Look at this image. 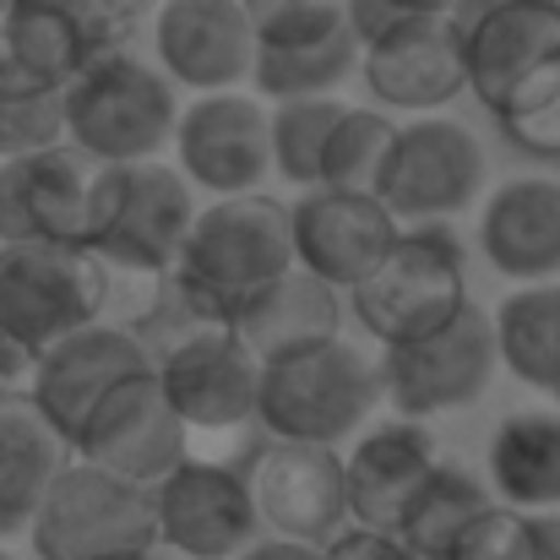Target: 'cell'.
I'll return each instance as SVG.
<instances>
[{
    "label": "cell",
    "instance_id": "6da1fadb",
    "mask_svg": "<svg viewBox=\"0 0 560 560\" xmlns=\"http://www.w3.org/2000/svg\"><path fill=\"white\" fill-rule=\"evenodd\" d=\"M289 267H294L289 207L267 190H250V196H218L196 212L170 278L190 305V322L229 327V311L245 294L283 278Z\"/></svg>",
    "mask_w": 560,
    "mask_h": 560
},
{
    "label": "cell",
    "instance_id": "7a4b0ae2",
    "mask_svg": "<svg viewBox=\"0 0 560 560\" xmlns=\"http://www.w3.org/2000/svg\"><path fill=\"white\" fill-rule=\"evenodd\" d=\"M60 109L66 142L93 164H148L175 142L180 120L175 82L131 49H109L88 71H77L60 88Z\"/></svg>",
    "mask_w": 560,
    "mask_h": 560
},
{
    "label": "cell",
    "instance_id": "3957f363",
    "mask_svg": "<svg viewBox=\"0 0 560 560\" xmlns=\"http://www.w3.org/2000/svg\"><path fill=\"white\" fill-rule=\"evenodd\" d=\"M375 402H381L375 360L349 338H327V343H311V349H294L261 365L256 424L272 441L338 446L365 430Z\"/></svg>",
    "mask_w": 560,
    "mask_h": 560
},
{
    "label": "cell",
    "instance_id": "277c9868",
    "mask_svg": "<svg viewBox=\"0 0 560 560\" xmlns=\"http://www.w3.org/2000/svg\"><path fill=\"white\" fill-rule=\"evenodd\" d=\"M349 316L381 349L419 343L441 332L468 305V267L463 245L446 223H408L397 229L392 250L343 294Z\"/></svg>",
    "mask_w": 560,
    "mask_h": 560
},
{
    "label": "cell",
    "instance_id": "5b68a950",
    "mask_svg": "<svg viewBox=\"0 0 560 560\" xmlns=\"http://www.w3.org/2000/svg\"><path fill=\"white\" fill-rule=\"evenodd\" d=\"M196 190L190 180L164 164H98L93 196H88V250L104 267L170 278L180 261L190 223H196Z\"/></svg>",
    "mask_w": 560,
    "mask_h": 560
},
{
    "label": "cell",
    "instance_id": "8992f818",
    "mask_svg": "<svg viewBox=\"0 0 560 560\" xmlns=\"http://www.w3.org/2000/svg\"><path fill=\"white\" fill-rule=\"evenodd\" d=\"M38 560H131L159 550L153 495L120 474L71 457L27 523Z\"/></svg>",
    "mask_w": 560,
    "mask_h": 560
},
{
    "label": "cell",
    "instance_id": "52a82bcc",
    "mask_svg": "<svg viewBox=\"0 0 560 560\" xmlns=\"http://www.w3.org/2000/svg\"><path fill=\"white\" fill-rule=\"evenodd\" d=\"M109 267L88 245L22 240L0 245V332L33 354L104 322Z\"/></svg>",
    "mask_w": 560,
    "mask_h": 560
},
{
    "label": "cell",
    "instance_id": "ba28073f",
    "mask_svg": "<svg viewBox=\"0 0 560 560\" xmlns=\"http://www.w3.org/2000/svg\"><path fill=\"white\" fill-rule=\"evenodd\" d=\"M375 371H381V397L397 408V419H430V413L474 408L501 371L490 311H479L468 300L441 332H430L419 343L381 349Z\"/></svg>",
    "mask_w": 560,
    "mask_h": 560
},
{
    "label": "cell",
    "instance_id": "9c48e42d",
    "mask_svg": "<svg viewBox=\"0 0 560 560\" xmlns=\"http://www.w3.org/2000/svg\"><path fill=\"white\" fill-rule=\"evenodd\" d=\"M485 175H490V164L468 126L419 115L413 126H397V142H392V159L381 170L375 196L386 201V212L397 223H446L479 201Z\"/></svg>",
    "mask_w": 560,
    "mask_h": 560
},
{
    "label": "cell",
    "instance_id": "30bf717a",
    "mask_svg": "<svg viewBox=\"0 0 560 560\" xmlns=\"http://www.w3.org/2000/svg\"><path fill=\"white\" fill-rule=\"evenodd\" d=\"M256 501V517L267 539L289 545H332L349 528V485H343V452L311 446V441H267L250 468H240Z\"/></svg>",
    "mask_w": 560,
    "mask_h": 560
},
{
    "label": "cell",
    "instance_id": "8fae6325",
    "mask_svg": "<svg viewBox=\"0 0 560 560\" xmlns=\"http://www.w3.org/2000/svg\"><path fill=\"white\" fill-rule=\"evenodd\" d=\"M190 430L186 419L175 413V402L164 397L159 386V371H142L131 381H120L93 413L88 424L77 430L71 441V457L104 468V474H120L142 490H153L170 468H180Z\"/></svg>",
    "mask_w": 560,
    "mask_h": 560
},
{
    "label": "cell",
    "instance_id": "7c38bea8",
    "mask_svg": "<svg viewBox=\"0 0 560 560\" xmlns=\"http://www.w3.org/2000/svg\"><path fill=\"white\" fill-rule=\"evenodd\" d=\"M148 495H153L159 545L186 560H240L261 539V517H256L250 485L229 463L186 457Z\"/></svg>",
    "mask_w": 560,
    "mask_h": 560
},
{
    "label": "cell",
    "instance_id": "4fadbf2b",
    "mask_svg": "<svg viewBox=\"0 0 560 560\" xmlns=\"http://www.w3.org/2000/svg\"><path fill=\"white\" fill-rule=\"evenodd\" d=\"M153 371L186 430H240L256 419L261 360L229 327H186L153 349Z\"/></svg>",
    "mask_w": 560,
    "mask_h": 560
},
{
    "label": "cell",
    "instance_id": "5bb4252c",
    "mask_svg": "<svg viewBox=\"0 0 560 560\" xmlns=\"http://www.w3.org/2000/svg\"><path fill=\"white\" fill-rule=\"evenodd\" d=\"M175 170L190 190L218 196H250L272 175V137H267V104L250 93H207L175 120Z\"/></svg>",
    "mask_w": 560,
    "mask_h": 560
},
{
    "label": "cell",
    "instance_id": "9a60e30c",
    "mask_svg": "<svg viewBox=\"0 0 560 560\" xmlns=\"http://www.w3.org/2000/svg\"><path fill=\"white\" fill-rule=\"evenodd\" d=\"M153 371V349L137 327H115V322H93L71 338H60L55 349L38 354V371L27 386V402L66 435V446L77 441V430L88 424V413L131 375Z\"/></svg>",
    "mask_w": 560,
    "mask_h": 560
},
{
    "label": "cell",
    "instance_id": "2e32d148",
    "mask_svg": "<svg viewBox=\"0 0 560 560\" xmlns=\"http://www.w3.org/2000/svg\"><path fill=\"white\" fill-rule=\"evenodd\" d=\"M289 223H294V267L332 283L338 294H349L371 272L402 229L375 190L332 186L300 190V201L289 207Z\"/></svg>",
    "mask_w": 560,
    "mask_h": 560
},
{
    "label": "cell",
    "instance_id": "e0dca14e",
    "mask_svg": "<svg viewBox=\"0 0 560 560\" xmlns=\"http://www.w3.org/2000/svg\"><path fill=\"white\" fill-rule=\"evenodd\" d=\"M159 71L190 93H234L250 82L256 33L240 0H164L153 22Z\"/></svg>",
    "mask_w": 560,
    "mask_h": 560
},
{
    "label": "cell",
    "instance_id": "ac0fdd59",
    "mask_svg": "<svg viewBox=\"0 0 560 560\" xmlns=\"http://www.w3.org/2000/svg\"><path fill=\"white\" fill-rule=\"evenodd\" d=\"M365 88L375 109H402V115H435L452 98L468 93V55H463V27L452 16L408 22L386 38L365 44L360 55Z\"/></svg>",
    "mask_w": 560,
    "mask_h": 560
},
{
    "label": "cell",
    "instance_id": "d6986e66",
    "mask_svg": "<svg viewBox=\"0 0 560 560\" xmlns=\"http://www.w3.org/2000/svg\"><path fill=\"white\" fill-rule=\"evenodd\" d=\"M93 159H82L71 142L44 148L33 159L0 164V245L22 240H55V245H88V196H93Z\"/></svg>",
    "mask_w": 560,
    "mask_h": 560
},
{
    "label": "cell",
    "instance_id": "ffe728a7",
    "mask_svg": "<svg viewBox=\"0 0 560 560\" xmlns=\"http://www.w3.org/2000/svg\"><path fill=\"white\" fill-rule=\"evenodd\" d=\"M463 27L468 93L495 115L523 77L560 55V0H490Z\"/></svg>",
    "mask_w": 560,
    "mask_h": 560
},
{
    "label": "cell",
    "instance_id": "44dd1931",
    "mask_svg": "<svg viewBox=\"0 0 560 560\" xmlns=\"http://www.w3.org/2000/svg\"><path fill=\"white\" fill-rule=\"evenodd\" d=\"M0 33L16 66L55 93L98 55L120 49V22L104 0H11L0 11Z\"/></svg>",
    "mask_w": 560,
    "mask_h": 560
},
{
    "label": "cell",
    "instance_id": "7402d4cb",
    "mask_svg": "<svg viewBox=\"0 0 560 560\" xmlns=\"http://www.w3.org/2000/svg\"><path fill=\"white\" fill-rule=\"evenodd\" d=\"M435 435L424 419H381L365 424L343 457V485H349V523L392 534L408 495L419 479L435 468Z\"/></svg>",
    "mask_w": 560,
    "mask_h": 560
},
{
    "label": "cell",
    "instance_id": "603a6c76",
    "mask_svg": "<svg viewBox=\"0 0 560 560\" xmlns=\"http://www.w3.org/2000/svg\"><path fill=\"white\" fill-rule=\"evenodd\" d=\"M479 250L506 283L560 278V180L523 175L490 190L479 212Z\"/></svg>",
    "mask_w": 560,
    "mask_h": 560
},
{
    "label": "cell",
    "instance_id": "cb8c5ba5",
    "mask_svg": "<svg viewBox=\"0 0 560 560\" xmlns=\"http://www.w3.org/2000/svg\"><path fill=\"white\" fill-rule=\"evenodd\" d=\"M343 316H349V300L332 283L311 278L305 267H289L283 278H272L267 289L245 294L229 311V332L267 365V360H283L294 349L343 338Z\"/></svg>",
    "mask_w": 560,
    "mask_h": 560
},
{
    "label": "cell",
    "instance_id": "d4e9b609",
    "mask_svg": "<svg viewBox=\"0 0 560 560\" xmlns=\"http://www.w3.org/2000/svg\"><path fill=\"white\" fill-rule=\"evenodd\" d=\"M490 495L523 517L560 512V408H523L495 424Z\"/></svg>",
    "mask_w": 560,
    "mask_h": 560
},
{
    "label": "cell",
    "instance_id": "484cf974",
    "mask_svg": "<svg viewBox=\"0 0 560 560\" xmlns=\"http://www.w3.org/2000/svg\"><path fill=\"white\" fill-rule=\"evenodd\" d=\"M66 463H71L66 435L27 397H0V545L27 534L44 490Z\"/></svg>",
    "mask_w": 560,
    "mask_h": 560
},
{
    "label": "cell",
    "instance_id": "4316f807",
    "mask_svg": "<svg viewBox=\"0 0 560 560\" xmlns=\"http://www.w3.org/2000/svg\"><path fill=\"white\" fill-rule=\"evenodd\" d=\"M360 38L349 22L305 33V38H278V44H256V66L250 82L261 98L289 104V98H332L354 71H360Z\"/></svg>",
    "mask_w": 560,
    "mask_h": 560
},
{
    "label": "cell",
    "instance_id": "83f0119b",
    "mask_svg": "<svg viewBox=\"0 0 560 560\" xmlns=\"http://www.w3.org/2000/svg\"><path fill=\"white\" fill-rule=\"evenodd\" d=\"M490 506H495V495H490V485L479 474H468L463 463H435L419 479V490L408 495V506H402L392 534L408 545L413 560H446L457 534Z\"/></svg>",
    "mask_w": 560,
    "mask_h": 560
},
{
    "label": "cell",
    "instance_id": "f1b7e54d",
    "mask_svg": "<svg viewBox=\"0 0 560 560\" xmlns=\"http://www.w3.org/2000/svg\"><path fill=\"white\" fill-rule=\"evenodd\" d=\"M495 354L501 365L534 392H556L560 381V278L550 283H517L495 311Z\"/></svg>",
    "mask_w": 560,
    "mask_h": 560
},
{
    "label": "cell",
    "instance_id": "f546056e",
    "mask_svg": "<svg viewBox=\"0 0 560 560\" xmlns=\"http://www.w3.org/2000/svg\"><path fill=\"white\" fill-rule=\"evenodd\" d=\"M343 98H289L267 109V137H272V175H283L289 186L311 190L322 186V153L332 126L343 120Z\"/></svg>",
    "mask_w": 560,
    "mask_h": 560
},
{
    "label": "cell",
    "instance_id": "4dcf8cb0",
    "mask_svg": "<svg viewBox=\"0 0 560 560\" xmlns=\"http://www.w3.org/2000/svg\"><path fill=\"white\" fill-rule=\"evenodd\" d=\"M392 142H397V126L386 120V109H343V120L332 126L327 137V153H322V186L332 190H375L381 186V170L392 159Z\"/></svg>",
    "mask_w": 560,
    "mask_h": 560
},
{
    "label": "cell",
    "instance_id": "1f68e13d",
    "mask_svg": "<svg viewBox=\"0 0 560 560\" xmlns=\"http://www.w3.org/2000/svg\"><path fill=\"white\" fill-rule=\"evenodd\" d=\"M495 120L506 126V137L523 153L560 159V55L512 88V98L495 109Z\"/></svg>",
    "mask_w": 560,
    "mask_h": 560
},
{
    "label": "cell",
    "instance_id": "d6a6232c",
    "mask_svg": "<svg viewBox=\"0 0 560 560\" xmlns=\"http://www.w3.org/2000/svg\"><path fill=\"white\" fill-rule=\"evenodd\" d=\"M66 142V109L60 93H0V164L5 159H33L44 148Z\"/></svg>",
    "mask_w": 560,
    "mask_h": 560
},
{
    "label": "cell",
    "instance_id": "836d02e7",
    "mask_svg": "<svg viewBox=\"0 0 560 560\" xmlns=\"http://www.w3.org/2000/svg\"><path fill=\"white\" fill-rule=\"evenodd\" d=\"M446 560H534V517H523V512L495 501L490 512H479L457 534Z\"/></svg>",
    "mask_w": 560,
    "mask_h": 560
},
{
    "label": "cell",
    "instance_id": "e575fe53",
    "mask_svg": "<svg viewBox=\"0 0 560 560\" xmlns=\"http://www.w3.org/2000/svg\"><path fill=\"white\" fill-rule=\"evenodd\" d=\"M240 5H245V16H250L256 44L305 38V33H322V27L349 22V16H343V0H240Z\"/></svg>",
    "mask_w": 560,
    "mask_h": 560
},
{
    "label": "cell",
    "instance_id": "d590c367",
    "mask_svg": "<svg viewBox=\"0 0 560 560\" xmlns=\"http://www.w3.org/2000/svg\"><path fill=\"white\" fill-rule=\"evenodd\" d=\"M457 5L463 0H343V16L360 38V49L408 27V22H430V16H452L457 22Z\"/></svg>",
    "mask_w": 560,
    "mask_h": 560
},
{
    "label": "cell",
    "instance_id": "8d00e7d4",
    "mask_svg": "<svg viewBox=\"0 0 560 560\" xmlns=\"http://www.w3.org/2000/svg\"><path fill=\"white\" fill-rule=\"evenodd\" d=\"M322 560H413L397 534H375V528H343L332 545H322Z\"/></svg>",
    "mask_w": 560,
    "mask_h": 560
},
{
    "label": "cell",
    "instance_id": "74e56055",
    "mask_svg": "<svg viewBox=\"0 0 560 560\" xmlns=\"http://www.w3.org/2000/svg\"><path fill=\"white\" fill-rule=\"evenodd\" d=\"M33 371H38V354H33L27 343H16V338L0 332V392H5V397H27Z\"/></svg>",
    "mask_w": 560,
    "mask_h": 560
},
{
    "label": "cell",
    "instance_id": "f35d334b",
    "mask_svg": "<svg viewBox=\"0 0 560 560\" xmlns=\"http://www.w3.org/2000/svg\"><path fill=\"white\" fill-rule=\"evenodd\" d=\"M240 560H322V550H311V545H289V539H256Z\"/></svg>",
    "mask_w": 560,
    "mask_h": 560
},
{
    "label": "cell",
    "instance_id": "ab89813d",
    "mask_svg": "<svg viewBox=\"0 0 560 560\" xmlns=\"http://www.w3.org/2000/svg\"><path fill=\"white\" fill-rule=\"evenodd\" d=\"M534 560H560V512L534 517Z\"/></svg>",
    "mask_w": 560,
    "mask_h": 560
},
{
    "label": "cell",
    "instance_id": "60d3db41",
    "mask_svg": "<svg viewBox=\"0 0 560 560\" xmlns=\"http://www.w3.org/2000/svg\"><path fill=\"white\" fill-rule=\"evenodd\" d=\"M0 560H16V556H11V550H5V545H0Z\"/></svg>",
    "mask_w": 560,
    "mask_h": 560
},
{
    "label": "cell",
    "instance_id": "b9f144b4",
    "mask_svg": "<svg viewBox=\"0 0 560 560\" xmlns=\"http://www.w3.org/2000/svg\"><path fill=\"white\" fill-rule=\"evenodd\" d=\"M550 397H556V408H560V381H556V392H550Z\"/></svg>",
    "mask_w": 560,
    "mask_h": 560
},
{
    "label": "cell",
    "instance_id": "7bdbcfd3",
    "mask_svg": "<svg viewBox=\"0 0 560 560\" xmlns=\"http://www.w3.org/2000/svg\"><path fill=\"white\" fill-rule=\"evenodd\" d=\"M131 560H159V550H153V556H131Z\"/></svg>",
    "mask_w": 560,
    "mask_h": 560
},
{
    "label": "cell",
    "instance_id": "ee69618b",
    "mask_svg": "<svg viewBox=\"0 0 560 560\" xmlns=\"http://www.w3.org/2000/svg\"><path fill=\"white\" fill-rule=\"evenodd\" d=\"M5 5H11V0H0V11H5Z\"/></svg>",
    "mask_w": 560,
    "mask_h": 560
},
{
    "label": "cell",
    "instance_id": "f6af8a7d",
    "mask_svg": "<svg viewBox=\"0 0 560 560\" xmlns=\"http://www.w3.org/2000/svg\"><path fill=\"white\" fill-rule=\"evenodd\" d=\"M0 397H5V392H0Z\"/></svg>",
    "mask_w": 560,
    "mask_h": 560
}]
</instances>
